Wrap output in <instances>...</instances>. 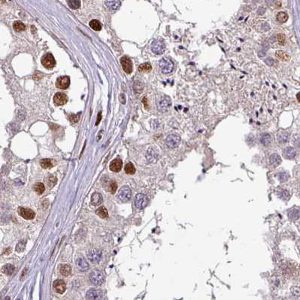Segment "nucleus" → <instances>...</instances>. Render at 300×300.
Wrapping results in <instances>:
<instances>
[{"instance_id": "nucleus-39", "label": "nucleus", "mask_w": 300, "mask_h": 300, "mask_svg": "<svg viewBox=\"0 0 300 300\" xmlns=\"http://www.w3.org/2000/svg\"><path fill=\"white\" fill-rule=\"evenodd\" d=\"M45 187L42 183H37L34 185V190L39 194H41L45 191Z\"/></svg>"}, {"instance_id": "nucleus-19", "label": "nucleus", "mask_w": 300, "mask_h": 300, "mask_svg": "<svg viewBox=\"0 0 300 300\" xmlns=\"http://www.w3.org/2000/svg\"><path fill=\"white\" fill-rule=\"evenodd\" d=\"M284 155L287 159H293L296 157V153L295 149L292 147H287L284 150Z\"/></svg>"}, {"instance_id": "nucleus-10", "label": "nucleus", "mask_w": 300, "mask_h": 300, "mask_svg": "<svg viewBox=\"0 0 300 300\" xmlns=\"http://www.w3.org/2000/svg\"><path fill=\"white\" fill-rule=\"evenodd\" d=\"M120 63L122 65L123 69L124 70V72L126 74L129 75V74L132 73V72H133V63H132L131 59L129 57H126V56L123 57L120 59Z\"/></svg>"}, {"instance_id": "nucleus-30", "label": "nucleus", "mask_w": 300, "mask_h": 300, "mask_svg": "<svg viewBox=\"0 0 300 300\" xmlns=\"http://www.w3.org/2000/svg\"><path fill=\"white\" fill-rule=\"evenodd\" d=\"M276 19L279 23H285L288 20V15L286 12H281L276 16Z\"/></svg>"}, {"instance_id": "nucleus-44", "label": "nucleus", "mask_w": 300, "mask_h": 300, "mask_svg": "<svg viewBox=\"0 0 300 300\" xmlns=\"http://www.w3.org/2000/svg\"><path fill=\"white\" fill-rule=\"evenodd\" d=\"M79 120V115H72L71 117H70V120L72 121V122H73V123H76Z\"/></svg>"}, {"instance_id": "nucleus-41", "label": "nucleus", "mask_w": 300, "mask_h": 300, "mask_svg": "<svg viewBox=\"0 0 300 300\" xmlns=\"http://www.w3.org/2000/svg\"><path fill=\"white\" fill-rule=\"evenodd\" d=\"M108 188L110 189V190H111V192L112 193H115V191H116L117 189V184L116 182L114 181V180L111 181V183H110V185H109V187H108Z\"/></svg>"}, {"instance_id": "nucleus-38", "label": "nucleus", "mask_w": 300, "mask_h": 300, "mask_svg": "<svg viewBox=\"0 0 300 300\" xmlns=\"http://www.w3.org/2000/svg\"><path fill=\"white\" fill-rule=\"evenodd\" d=\"M57 178L54 175H50L47 178V182H48V185L50 188H52L56 184H57Z\"/></svg>"}, {"instance_id": "nucleus-13", "label": "nucleus", "mask_w": 300, "mask_h": 300, "mask_svg": "<svg viewBox=\"0 0 300 300\" xmlns=\"http://www.w3.org/2000/svg\"><path fill=\"white\" fill-rule=\"evenodd\" d=\"M67 101V96L63 93H57L54 96V102L56 105H63Z\"/></svg>"}, {"instance_id": "nucleus-40", "label": "nucleus", "mask_w": 300, "mask_h": 300, "mask_svg": "<svg viewBox=\"0 0 300 300\" xmlns=\"http://www.w3.org/2000/svg\"><path fill=\"white\" fill-rule=\"evenodd\" d=\"M25 245H26V241H21L19 243H18L17 247H16V251H17V252H21V251H23L25 248Z\"/></svg>"}, {"instance_id": "nucleus-42", "label": "nucleus", "mask_w": 300, "mask_h": 300, "mask_svg": "<svg viewBox=\"0 0 300 300\" xmlns=\"http://www.w3.org/2000/svg\"><path fill=\"white\" fill-rule=\"evenodd\" d=\"M277 38H278V43H279V45H284L285 40H286V37H285V35H284V34H278Z\"/></svg>"}, {"instance_id": "nucleus-1", "label": "nucleus", "mask_w": 300, "mask_h": 300, "mask_svg": "<svg viewBox=\"0 0 300 300\" xmlns=\"http://www.w3.org/2000/svg\"><path fill=\"white\" fill-rule=\"evenodd\" d=\"M159 66L163 74H169L174 69V63L170 59L162 58L159 62Z\"/></svg>"}, {"instance_id": "nucleus-24", "label": "nucleus", "mask_w": 300, "mask_h": 300, "mask_svg": "<svg viewBox=\"0 0 300 300\" xmlns=\"http://www.w3.org/2000/svg\"><path fill=\"white\" fill-rule=\"evenodd\" d=\"M133 90L137 94H140L144 90V84L139 81H136L133 84Z\"/></svg>"}, {"instance_id": "nucleus-5", "label": "nucleus", "mask_w": 300, "mask_h": 300, "mask_svg": "<svg viewBox=\"0 0 300 300\" xmlns=\"http://www.w3.org/2000/svg\"><path fill=\"white\" fill-rule=\"evenodd\" d=\"M132 196V192L130 189L127 186H124L119 190L118 194H117V198L122 202H127L129 201Z\"/></svg>"}, {"instance_id": "nucleus-7", "label": "nucleus", "mask_w": 300, "mask_h": 300, "mask_svg": "<svg viewBox=\"0 0 300 300\" xmlns=\"http://www.w3.org/2000/svg\"><path fill=\"white\" fill-rule=\"evenodd\" d=\"M171 105V98L168 96H164L158 102V109L162 112L169 111Z\"/></svg>"}, {"instance_id": "nucleus-45", "label": "nucleus", "mask_w": 300, "mask_h": 300, "mask_svg": "<svg viewBox=\"0 0 300 300\" xmlns=\"http://www.w3.org/2000/svg\"><path fill=\"white\" fill-rule=\"evenodd\" d=\"M142 102H143V104H144V107H145V108H148V105L147 98H146V97H144V98L143 99V100H142Z\"/></svg>"}, {"instance_id": "nucleus-32", "label": "nucleus", "mask_w": 300, "mask_h": 300, "mask_svg": "<svg viewBox=\"0 0 300 300\" xmlns=\"http://www.w3.org/2000/svg\"><path fill=\"white\" fill-rule=\"evenodd\" d=\"M72 268L70 265H63L60 268V273L63 276H68L71 274Z\"/></svg>"}, {"instance_id": "nucleus-31", "label": "nucleus", "mask_w": 300, "mask_h": 300, "mask_svg": "<svg viewBox=\"0 0 300 300\" xmlns=\"http://www.w3.org/2000/svg\"><path fill=\"white\" fill-rule=\"evenodd\" d=\"M290 178V175L287 171H281L278 174V178L281 182H287Z\"/></svg>"}, {"instance_id": "nucleus-29", "label": "nucleus", "mask_w": 300, "mask_h": 300, "mask_svg": "<svg viewBox=\"0 0 300 300\" xmlns=\"http://www.w3.org/2000/svg\"><path fill=\"white\" fill-rule=\"evenodd\" d=\"M14 266L12 264H7L4 265V267L2 268V272H4L5 274H6L7 275H12V274L14 273Z\"/></svg>"}, {"instance_id": "nucleus-12", "label": "nucleus", "mask_w": 300, "mask_h": 300, "mask_svg": "<svg viewBox=\"0 0 300 300\" xmlns=\"http://www.w3.org/2000/svg\"><path fill=\"white\" fill-rule=\"evenodd\" d=\"M18 214L26 220H32L35 218V213L30 209L20 207L18 209Z\"/></svg>"}, {"instance_id": "nucleus-22", "label": "nucleus", "mask_w": 300, "mask_h": 300, "mask_svg": "<svg viewBox=\"0 0 300 300\" xmlns=\"http://www.w3.org/2000/svg\"><path fill=\"white\" fill-rule=\"evenodd\" d=\"M102 202V196L100 193H96L92 196L91 203L93 205H99Z\"/></svg>"}, {"instance_id": "nucleus-35", "label": "nucleus", "mask_w": 300, "mask_h": 300, "mask_svg": "<svg viewBox=\"0 0 300 300\" xmlns=\"http://www.w3.org/2000/svg\"><path fill=\"white\" fill-rule=\"evenodd\" d=\"M125 171L126 174L134 175L135 173V168L132 162H129L125 166Z\"/></svg>"}, {"instance_id": "nucleus-14", "label": "nucleus", "mask_w": 300, "mask_h": 300, "mask_svg": "<svg viewBox=\"0 0 300 300\" xmlns=\"http://www.w3.org/2000/svg\"><path fill=\"white\" fill-rule=\"evenodd\" d=\"M54 287L57 293L63 294V293L66 291V283H65V281H63V280H56L54 282Z\"/></svg>"}, {"instance_id": "nucleus-17", "label": "nucleus", "mask_w": 300, "mask_h": 300, "mask_svg": "<svg viewBox=\"0 0 300 300\" xmlns=\"http://www.w3.org/2000/svg\"><path fill=\"white\" fill-rule=\"evenodd\" d=\"M120 0H105L106 7L111 11H116L120 7Z\"/></svg>"}, {"instance_id": "nucleus-11", "label": "nucleus", "mask_w": 300, "mask_h": 300, "mask_svg": "<svg viewBox=\"0 0 300 300\" xmlns=\"http://www.w3.org/2000/svg\"><path fill=\"white\" fill-rule=\"evenodd\" d=\"M70 85V78L68 76H62L57 78V83H56V86L58 87L59 89L65 90Z\"/></svg>"}, {"instance_id": "nucleus-27", "label": "nucleus", "mask_w": 300, "mask_h": 300, "mask_svg": "<svg viewBox=\"0 0 300 300\" xmlns=\"http://www.w3.org/2000/svg\"><path fill=\"white\" fill-rule=\"evenodd\" d=\"M288 137L289 135L287 132H280L277 135L278 141L280 143H286L288 141Z\"/></svg>"}, {"instance_id": "nucleus-33", "label": "nucleus", "mask_w": 300, "mask_h": 300, "mask_svg": "<svg viewBox=\"0 0 300 300\" xmlns=\"http://www.w3.org/2000/svg\"><path fill=\"white\" fill-rule=\"evenodd\" d=\"M151 69H152V66L149 63H144L143 64L140 65V66L138 67L139 72H148L151 71Z\"/></svg>"}, {"instance_id": "nucleus-8", "label": "nucleus", "mask_w": 300, "mask_h": 300, "mask_svg": "<svg viewBox=\"0 0 300 300\" xmlns=\"http://www.w3.org/2000/svg\"><path fill=\"white\" fill-rule=\"evenodd\" d=\"M41 63L45 68H48V69H51L55 66L56 61L51 54H47L41 58Z\"/></svg>"}, {"instance_id": "nucleus-4", "label": "nucleus", "mask_w": 300, "mask_h": 300, "mask_svg": "<svg viewBox=\"0 0 300 300\" xmlns=\"http://www.w3.org/2000/svg\"><path fill=\"white\" fill-rule=\"evenodd\" d=\"M135 205L138 209H144L148 203V198L144 193H138L135 197Z\"/></svg>"}, {"instance_id": "nucleus-2", "label": "nucleus", "mask_w": 300, "mask_h": 300, "mask_svg": "<svg viewBox=\"0 0 300 300\" xmlns=\"http://www.w3.org/2000/svg\"><path fill=\"white\" fill-rule=\"evenodd\" d=\"M105 277L103 274L99 270L92 271L90 274V281L93 285L98 286L104 282Z\"/></svg>"}, {"instance_id": "nucleus-28", "label": "nucleus", "mask_w": 300, "mask_h": 300, "mask_svg": "<svg viewBox=\"0 0 300 300\" xmlns=\"http://www.w3.org/2000/svg\"><path fill=\"white\" fill-rule=\"evenodd\" d=\"M89 25L95 31H100V30H102V25H101L100 22H99V21H97V20H93V21H91L90 22Z\"/></svg>"}, {"instance_id": "nucleus-26", "label": "nucleus", "mask_w": 300, "mask_h": 300, "mask_svg": "<svg viewBox=\"0 0 300 300\" xmlns=\"http://www.w3.org/2000/svg\"><path fill=\"white\" fill-rule=\"evenodd\" d=\"M275 56L277 58L280 59L282 61H288L290 58V56L286 52L283 51V50H277L275 52Z\"/></svg>"}, {"instance_id": "nucleus-20", "label": "nucleus", "mask_w": 300, "mask_h": 300, "mask_svg": "<svg viewBox=\"0 0 300 300\" xmlns=\"http://www.w3.org/2000/svg\"><path fill=\"white\" fill-rule=\"evenodd\" d=\"M269 161H270V163L272 164V166H274V167H277V166L281 164V158L277 153H273V154H272L270 156Z\"/></svg>"}, {"instance_id": "nucleus-43", "label": "nucleus", "mask_w": 300, "mask_h": 300, "mask_svg": "<svg viewBox=\"0 0 300 300\" xmlns=\"http://www.w3.org/2000/svg\"><path fill=\"white\" fill-rule=\"evenodd\" d=\"M281 198L284 199H287L289 197V195H290V193H289V191H287L286 190H283L282 191H281Z\"/></svg>"}, {"instance_id": "nucleus-36", "label": "nucleus", "mask_w": 300, "mask_h": 300, "mask_svg": "<svg viewBox=\"0 0 300 300\" xmlns=\"http://www.w3.org/2000/svg\"><path fill=\"white\" fill-rule=\"evenodd\" d=\"M68 5L72 9H77L81 7L80 0H68Z\"/></svg>"}, {"instance_id": "nucleus-18", "label": "nucleus", "mask_w": 300, "mask_h": 300, "mask_svg": "<svg viewBox=\"0 0 300 300\" xmlns=\"http://www.w3.org/2000/svg\"><path fill=\"white\" fill-rule=\"evenodd\" d=\"M158 153L153 148H149L147 152V160L150 162H155L158 159Z\"/></svg>"}, {"instance_id": "nucleus-23", "label": "nucleus", "mask_w": 300, "mask_h": 300, "mask_svg": "<svg viewBox=\"0 0 300 300\" xmlns=\"http://www.w3.org/2000/svg\"><path fill=\"white\" fill-rule=\"evenodd\" d=\"M271 142H272V136H271L269 133L263 134L261 135V137H260V142H261V144H263V145H269V144L271 143Z\"/></svg>"}, {"instance_id": "nucleus-25", "label": "nucleus", "mask_w": 300, "mask_h": 300, "mask_svg": "<svg viewBox=\"0 0 300 300\" xmlns=\"http://www.w3.org/2000/svg\"><path fill=\"white\" fill-rule=\"evenodd\" d=\"M96 214L98 215L99 217H100L101 218H103V219H105V218H108V211L104 206H101L100 208H99L96 211Z\"/></svg>"}, {"instance_id": "nucleus-16", "label": "nucleus", "mask_w": 300, "mask_h": 300, "mask_svg": "<svg viewBox=\"0 0 300 300\" xmlns=\"http://www.w3.org/2000/svg\"><path fill=\"white\" fill-rule=\"evenodd\" d=\"M102 292L96 289H90L87 293V299H98L102 297Z\"/></svg>"}, {"instance_id": "nucleus-21", "label": "nucleus", "mask_w": 300, "mask_h": 300, "mask_svg": "<svg viewBox=\"0 0 300 300\" xmlns=\"http://www.w3.org/2000/svg\"><path fill=\"white\" fill-rule=\"evenodd\" d=\"M76 265L82 271H86L89 269V264H88L87 262L84 259H81V258H79V259L76 260Z\"/></svg>"}, {"instance_id": "nucleus-9", "label": "nucleus", "mask_w": 300, "mask_h": 300, "mask_svg": "<svg viewBox=\"0 0 300 300\" xmlns=\"http://www.w3.org/2000/svg\"><path fill=\"white\" fill-rule=\"evenodd\" d=\"M88 260L93 263H97L101 260L102 257V252L101 251L97 249H92L90 250L87 253Z\"/></svg>"}, {"instance_id": "nucleus-37", "label": "nucleus", "mask_w": 300, "mask_h": 300, "mask_svg": "<svg viewBox=\"0 0 300 300\" xmlns=\"http://www.w3.org/2000/svg\"><path fill=\"white\" fill-rule=\"evenodd\" d=\"M40 163H41V167L44 168V169H50V168H51L52 166H53L51 160H49V159H44V160H41Z\"/></svg>"}, {"instance_id": "nucleus-48", "label": "nucleus", "mask_w": 300, "mask_h": 300, "mask_svg": "<svg viewBox=\"0 0 300 300\" xmlns=\"http://www.w3.org/2000/svg\"><path fill=\"white\" fill-rule=\"evenodd\" d=\"M299 93H297V96H296V97H297V100H298V102H299Z\"/></svg>"}, {"instance_id": "nucleus-34", "label": "nucleus", "mask_w": 300, "mask_h": 300, "mask_svg": "<svg viewBox=\"0 0 300 300\" xmlns=\"http://www.w3.org/2000/svg\"><path fill=\"white\" fill-rule=\"evenodd\" d=\"M13 27H14V30H15V31L21 32V31H23V30H25V28H26V26H25V25L23 24L22 22H21V21H16V22L14 23Z\"/></svg>"}, {"instance_id": "nucleus-3", "label": "nucleus", "mask_w": 300, "mask_h": 300, "mask_svg": "<svg viewBox=\"0 0 300 300\" xmlns=\"http://www.w3.org/2000/svg\"><path fill=\"white\" fill-rule=\"evenodd\" d=\"M166 145L170 148H177L180 143V137L178 134L172 133L166 137Z\"/></svg>"}, {"instance_id": "nucleus-15", "label": "nucleus", "mask_w": 300, "mask_h": 300, "mask_svg": "<svg viewBox=\"0 0 300 300\" xmlns=\"http://www.w3.org/2000/svg\"><path fill=\"white\" fill-rule=\"evenodd\" d=\"M122 166H123L122 160H121L120 158H117L111 161V164H110V169H111L112 171H115V172H118V171H120L121 170Z\"/></svg>"}, {"instance_id": "nucleus-6", "label": "nucleus", "mask_w": 300, "mask_h": 300, "mask_svg": "<svg viewBox=\"0 0 300 300\" xmlns=\"http://www.w3.org/2000/svg\"><path fill=\"white\" fill-rule=\"evenodd\" d=\"M166 48L165 43L163 42L162 40H159L156 39L152 42L151 44V50L153 54H157V55H160L164 52Z\"/></svg>"}, {"instance_id": "nucleus-46", "label": "nucleus", "mask_w": 300, "mask_h": 300, "mask_svg": "<svg viewBox=\"0 0 300 300\" xmlns=\"http://www.w3.org/2000/svg\"><path fill=\"white\" fill-rule=\"evenodd\" d=\"M120 101H121V102L123 103V104H125L126 102H125V96H124V94H120Z\"/></svg>"}, {"instance_id": "nucleus-47", "label": "nucleus", "mask_w": 300, "mask_h": 300, "mask_svg": "<svg viewBox=\"0 0 300 300\" xmlns=\"http://www.w3.org/2000/svg\"><path fill=\"white\" fill-rule=\"evenodd\" d=\"M101 120V112H99L98 115V120H97V122L96 123V125H98L99 121Z\"/></svg>"}]
</instances>
